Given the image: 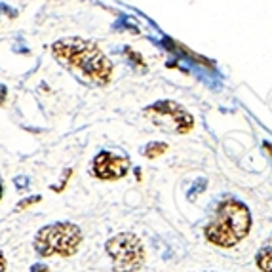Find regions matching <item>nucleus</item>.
Returning <instances> with one entry per match:
<instances>
[{
	"instance_id": "9d476101",
	"label": "nucleus",
	"mask_w": 272,
	"mask_h": 272,
	"mask_svg": "<svg viewBox=\"0 0 272 272\" xmlns=\"http://www.w3.org/2000/svg\"><path fill=\"white\" fill-rule=\"evenodd\" d=\"M40 200H42V196H29V198H25V200H21V202H19L18 206V209H25V207H29V206H33V204H37V202H40Z\"/></svg>"
},
{
	"instance_id": "0eeeda50",
	"label": "nucleus",
	"mask_w": 272,
	"mask_h": 272,
	"mask_svg": "<svg viewBox=\"0 0 272 272\" xmlns=\"http://www.w3.org/2000/svg\"><path fill=\"white\" fill-rule=\"evenodd\" d=\"M257 266L263 272H272V238L257 253Z\"/></svg>"
},
{
	"instance_id": "f3484780",
	"label": "nucleus",
	"mask_w": 272,
	"mask_h": 272,
	"mask_svg": "<svg viewBox=\"0 0 272 272\" xmlns=\"http://www.w3.org/2000/svg\"><path fill=\"white\" fill-rule=\"evenodd\" d=\"M2 192H4V187H2V183H0V200H2Z\"/></svg>"
},
{
	"instance_id": "7ed1b4c3",
	"label": "nucleus",
	"mask_w": 272,
	"mask_h": 272,
	"mask_svg": "<svg viewBox=\"0 0 272 272\" xmlns=\"http://www.w3.org/2000/svg\"><path fill=\"white\" fill-rule=\"evenodd\" d=\"M82 244V230L80 226L69 221H59L54 225L42 226L35 236V251L40 257H71L76 253L78 245Z\"/></svg>"
},
{
	"instance_id": "9b49d317",
	"label": "nucleus",
	"mask_w": 272,
	"mask_h": 272,
	"mask_svg": "<svg viewBox=\"0 0 272 272\" xmlns=\"http://www.w3.org/2000/svg\"><path fill=\"white\" fill-rule=\"evenodd\" d=\"M71 175H73V169L69 168V169L65 171V173H63V179H61V185H56V187H52V190H56V192H61V190L65 188L67 181H69V177H71Z\"/></svg>"
},
{
	"instance_id": "6e6552de",
	"label": "nucleus",
	"mask_w": 272,
	"mask_h": 272,
	"mask_svg": "<svg viewBox=\"0 0 272 272\" xmlns=\"http://www.w3.org/2000/svg\"><path fill=\"white\" fill-rule=\"evenodd\" d=\"M168 150V145L166 143H149L147 147H145V156L147 158H156L160 154H164Z\"/></svg>"
},
{
	"instance_id": "ddd939ff",
	"label": "nucleus",
	"mask_w": 272,
	"mask_h": 272,
	"mask_svg": "<svg viewBox=\"0 0 272 272\" xmlns=\"http://www.w3.org/2000/svg\"><path fill=\"white\" fill-rule=\"evenodd\" d=\"M31 272H48V266L46 264H42V263L33 264V266H31Z\"/></svg>"
},
{
	"instance_id": "4468645a",
	"label": "nucleus",
	"mask_w": 272,
	"mask_h": 272,
	"mask_svg": "<svg viewBox=\"0 0 272 272\" xmlns=\"http://www.w3.org/2000/svg\"><path fill=\"white\" fill-rule=\"evenodd\" d=\"M6 95H8V90H6V86L0 84V105L6 101Z\"/></svg>"
},
{
	"instance_id": "20e7f679",
	"label": "nucleus",
	"mask_w": 272,
	"mask_h": 272,
	"mask_svg": "<svg viewBox=\"0 0 272 272\" xmlns=\"http://www.w3.org/2000/svg\"><path fill=\"white\" fill-rule=\"evenodd\" d=\"M105 249L113 259L114 272H135L145 264V247L132 232L113 236L105 244Z\"/></svg>"
},
{
	"instance_id": "dca6fc26",
	"label": "nucleus",
	"mask_w": 272,
	"mask_h": 272,
	"mask_svg": "<svg viewBox=\"0 0 272 272\" xmlns=\"http://www.w3.org/2000/svg\"><path fill=\"white\" fill-rule=\"evenodd\" d=\"M264 149H266V152L272 156V145H270V143H264Z\"/></svg>"
},
{
	"instance_id": "f257e3e1",
	"label": "nucleus",
	"mask_w": 272,
	"mask_h": 272,
	"mask_svg": "<svg viewBox=\"0 0 272 272\" xmlns=\"http://www.w3.org/2000/svg\"><path fill=\"white\" fill-rule=\"evenodd\" d=\"M52 50L59 61H63L65 65L73 67L76 71H82V75L99 86L111 82L113 65L94 42L82 38H67V40H57Z\"/></svg>"
},
{
	"instance_id": "423d86ee",
	"label": "nucleus",
	"mask_w": 272,
	"mask_h": 272,
	"mask_svg": "<svg viewBox=\"0 0 272 272\" xmlns=\"http://www.w3.org/2000/svg\"><path fill=\"white\" fill-rule=\"evenodd\" d=\"M130 169V160L122 158V156H116V154H111L107 150H101L94 160V166H92V171L97 179H103V181H109V179H120L128 173Z\"/></svg>"
},
{
	"instance_id": "2eb2a0df",
	"label": "nucleus",
	"mask_w": 272,
	"mask_h": 272,
	"mask_svg": "<svg viewBox=\"0 0 272 272\" xmlns=\"http://www.w3.org/2000/svg\"><path fill=\"white\" fill-rule=\"evenodd\" d=\"M0 272H6V257L0 251Z\"/></svg>"
},
{
	"instance_id": "f03ea898",
	"label": "nucleus",
	"mask_w": 272,
	"mask_h": 272,
	"mask_svg": "<svg viewBox=\"0 0 272 272\" xmlns=\"http://www.w3.org/2000/svg\"><path fill=\"white\" fill-rule=\"evenodd\" d=\"M251 213L242 202H225L206 226V238L219 247H232L249 234Z\"/></svg>"
},
{
	"instance_id": "1a4fd4ad",
	"label": "nucleus",
	"mask_w": 272,
	"mask_h": 272,
	"mask_svg": "<svg viewBox=\"0 0 272 272\" xmlns=\"http://www.w3.org/2000/svg\"><path fill=\"white\" fill-rule=\"evenodd\" d=\"M206 185H207L206 179H196V181H194V185L188 188V194H187L188 200H194V198H196L198 194H200V192L206 188Z\"/></svg>"
},
{
	"instance_id": "f8f14e48",
	"label": "nucleus",
	"mask_w": 272,
	"mask_h": 272,
	"mask_svg": "<svg viewBox=\"0 0 272 272\" xmlns=\"http://www.w3.org/2000/svg\"><path fill=\"white\" fill-rule=\"evenodd\" d=\"M14 185H16V188H19V190H27L29 188V177H25V175L16 177L14 179Z\"/></svg>"
},
{
	"instance_id": "39448f33",
	"label": "nucleus",
	"mask_w": 272,
	"mask_h": 272,
	"mask_svg": "<svg viewBox=\"0 0 272 272\" xmlns=\"http://www.w3.org/2000/svg\"><path fill=\"white\" fill-rule=\"evenodd\" d=\"M145 114H152L154 122L164 126V128H171L175 133H187L190 132L192 126H194L192 116H190L187 111H183L177 103L168 101V99L147 107V109H145Z\"/></svg>"
}]
</instances>
